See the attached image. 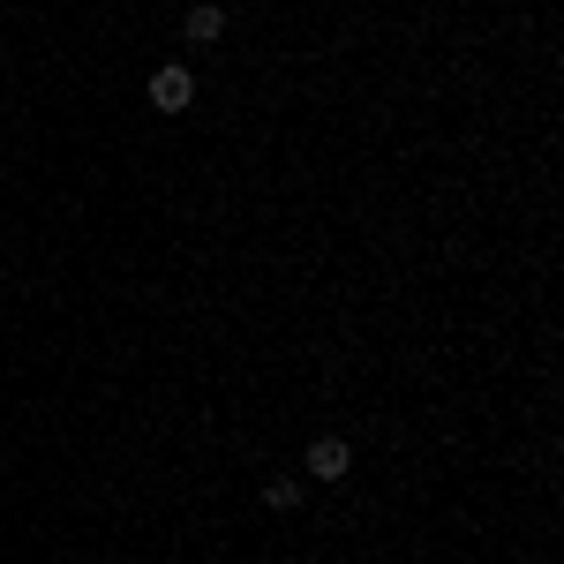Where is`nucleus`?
<instances>
[{
	"instance_id": "1",
	"label": "nucleus",
	"mask_w": 564,
	"mask_h": 564,
	"mask_svg": "<svg viewBox=\"0 0 564 564\" xmlns=\"http://www.w3.org/2000/svg\"><path fill=\"white\" fill-rule=\"evenodd\" d=\"M308 481H347V467H354V452H347V436H316L308 444Z\"/></svg>"
},
{
	"instance_id": "2",
	"label": "nucleus",
	"mask_w": 564,
	"mask_h": 564,
	"mask_svg": "<svg viewBox=\"0 0 564 564\" xmlns=\"http://www.w3.org/2000/svg\"><path fill=\"white\" fill-rule=\"evenodd\" d=\"M188 98H196V76H188V68H159V76H151V106H159V113H188Z\"/></svg>"
},
{
	"instance_id": "4",
	"label": "nucleus",
	"mask_w": 564,
	"mask_h": 564,
	"mask_svg": "<svg viewBox=\"0 0 564 564\" xmlns=\"http://www.w3.org/2000/svg\"><path fill=\"white\" fill-rule=\"evenodd\" d=\"M263 505H271V512H302V481L271 475V481H263Z\"/></svg>"
},
{
	"instance_id": "3",
	"label": "nucleus",
	"mask_w": 564,
	"mask_h": 564,
	"mask_svg": "<svg viewBox=\"0 0 564 564\" xmlns=\"http://www.w3.org/2000/svg\"><path fill=\"white\" fill-rule=\"evenodd\" d=\"M188 39H196V45H218V39H226V8H218V0L188 8Z\"/></svg>"
}]
</instances>
